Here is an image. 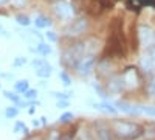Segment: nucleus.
<instances>
[{"mask_svg":"<svg viewBox=\"0 0 155 140\" xmlns=\"http://www.w3.org/2000/svg\"><path fill=\"white\" fill-rule=\"evenodd\" d=\"M5 97L8 98V100H11L12 101V103H16V104H20V98L16 95V94H12V92H5Z\"/></svg>","mask_w":155,"mask_h":140,"instance_id":"obj_23","label":"nucleus"},{"mask_svg":"<svg viewBox=\"0 0 155 140\" xmlns=\"http://www.w3.org/2000/svg\"><path fill=\"white\" fill-rule=\"evenodd\" d=\"M87 27H88L87 19H76L70 25H67V27H65L64 34L68 36V37H78V36H81V34L85 33Z\"/></svg>","mask_w":155,"mask_h":140,"instance_id":"obj_3","label":"nucleus"},{"mask_svg":"<svg viewBox=\"0 0 155 140\" xmlns=\"http://www.w3.org/2000/svg\"><path fill=\"white\" fill-rule=\"evenodd\" d=\"M74 118V115L71 112H64V114H61V117H59V121L61 123H68V121H71Z\"/></svg>","mask_w":155,"mask_h":140,"instance_id":"obj_21","label":"nucleus"},{"mask_svg":"<svg viewBox=\"0 0 155 140\" xmlns=\"http://www.w3.org/2000/svg\"><path fill=\"white\" fill-rule=\"evenodd\" d=\"M85 56L84 44H76L70 48H67L61 56V62L65 67H76L81 62V59Z\"/></svg>","mask_w":155,"mask_h":140,"instance_id":"obj_2","label":"nucleus"},{"mask_svg":"<svg viewBox=\"0 0 155 140\" xmlns=\"http://www.w3.org/2000/svg\"><path fill=\"white\" fill-rule=\"evenodd\" d=\"M149 92H150L152 95H155V78L152 80V83H150V86H149Z\"/></svg>","mask_w":155,"mask_h":140,"instance_id":"obj_28","label":"nucleus"},{"mask_svg":"<svg viewBox=\"0 0 155 140\" xmlns=\"http://www.w3.org/2000/svg\"><path fill=\"white\" fill-rule=\"evenodd\" d=\"M16 20L19 25H22V27H28V25L31 23V19L28 16H25V14H17L16 16Z\"/></svg>","mask_w":155,"mask_h":140,"instance_id":"obj_17","label":"nucleus"},{"mask_svg":"<svg viewBox=\"0 0 155 140\" xmlns=\"http://www.w3.org/2000/svg\"><path fill=\"white\" fill-rule=\"evenodd\" d=\"M53 9L61 19H70L73 16V8L67 0H58V2L53 5Z\"/></svg>","mask_w":155,"mask_h":140,"instance_id":"obj_4","label":"nucleus"},{"mask_svg":"<svg viewBox=\"0 0 155 140\" xmlns=\"http://www.w3.org/2000/svg\"><path fill=\"white\" fill-rule=\"evenodd\" d=\"M36 75L39 76V78H48V76L51 75V66L48 64V62H45V64L36 67Z\"/></svg>","mask_w":155,"mask_h":140,"instance_id":"obj_12","label":"nucleus"},{"mask_svg":"<svg viewBox=\"0 0 155 140\" xmlns=\"http://www.w3.org/2000/svg\"><path fill=\"white\" fill-rule=\"evenodd\" d=\"M141 114H146L149 117H155V108L153 106H140Z\"/></svg>","mask_w":155,"mask_h":140,"instance_id":"obj_20","label":"nucleus"},{"mask_svg":"<svg viewBox=\"0 0 155 140\" xmlns=\"http://www.w3.org/2000/svg\"><path fill=\"white\" fill-rule=\"evenodd\" d=\"M59 140H74V138L71 134H62V135H59Z\"/></svg>","mask_w":155,"mask_h":140,"instance_id":"obj_27","label":"nucleus"},{"mask_svg":"<svg viewBox=\"0 0 155 140\" xmlns=\"http://www.w3.org/2000/svg\"><path fill=\"white\" fill-rule=\"evenodd\" d=\"M67 106H68V101H67V100H64V101H58V108H61V109H62V108H67Z\"/></svg>","mask_w":155,"mask_h":140,"instance_id":"obj_29","label":"nucleus"},{"mask_svg":"<svg viewBox=\"0 0 155 140\" xmlns=\"http://www.w3.org/2000/svg\"><path fill=\"white\" fill-rule=\"evenodd\" d=\"M112 132L123 140H132L143 134V128L134 121L127 120H113L112 121Z\"/></svg>","mask_w":155,"mask_h":140,"instance_id":"obj_1","label":"nucleus"},{"mask_svg":"<svg viewBox=\"0 0 155 140\" xmlns=\"http://www.w3.org/2000/svg\"><path fill=\"white\" fill-rule=\"evenodd\" d=\"M41 123H42V125H47V118L42 117V118H41Z\"/></svg>","mask_w":155,"mask_h":140,"instance_id":"obj_32","label":"nucleus"},{"mask_svg":"<svg viewBox=\"0 0 155 140\" xmlns=\"http://www.w3.org/2000/svg\"><path fill=\"white\" fill-rule=\"evenodd\" d=\"M34 25H36V28H48L51 25V20L47 16H44V14H39L34 19Z\"/></svg>","mask_w":155,"mask_h":140,"instance_id":"obj_13","label":"nucleus"},{"mask_svg":"<svg viewBox=\"0 0 155 140\" xmlns=\"http://www.w3.org/2000/svg\"><path fill=\"white\" fill-rule=\"evenodd\" d=\"M23 97H25V100H34V98H37V90L28 89L27 92H23Z\"/></svg>","mask_w":155,"mask_h":140,"instance_id":"obj_22","label":"nucleus"},{"mask_svg":"<svg viewBox=\"0 0 155 140\" xmlns=\"http://www.w3.org/2000/svg\"><path fill=\"white\" fill-rule=\"evenodd\" d=\"M59 78H61V81L65 84V86H70V84H71V80H70V76H68L67 72H61V73H59Z\"/></svg>","mask_w":155,"mask_h":140,"instance_id":"obj_24","label":"nucleus"},{"mask_svg":"<svg viewBox=\"0 0 155 140\" xmlns=\"http://www.w3.org/2000/svg\"><path fill=\"white\" fill-rule=\"evenodd\" d=\"M124 87H137L138 86V76H137V70L135 69H129L124 75Z\"/></svg>","mask_w":155,"mask_h":140,"instance_id":"obj_9","label":"nucleus"},{"mask_svg":"<svg viewBox=\"0 0 155 140\" xmlns=\"http://www.w3.org/2000/svg\"><path fill=\"white\" fill-rule=\"evenodd\" d=\"M23 62H27V59H17L16 61V66H20V64H23Z\"/></svg>","mask_w":155,"mask_h":140,"instance_id":"obj_31","label":"nucleus"},{"mask_svg":"<svg viewBox=\"0 0 155 140\" xmlns=\"http://www.w3.org/2000/svg\"><path fill=\"white\" fill-rule=\"evenodd\" d=\"M17 114H19V109H17L16 106H9V108H6V111H5L6 118H14V117H17Z\"/></svg>","mask_w":155,"mask_h":140,"instance_id":"obj_18","label":"nucleus"},{"mask_svg":"<svg viewBox=\"0 0 155 140\" xmlns=\"http://www.w3.org/2000/svg\"><path fill=\"white\" fill-rule=\"evenodd\" d=\"M109 89L112 92H121L124 89V80L123 76H115V78L110 80V84H109Z\"/></svg>","mask_w":155,"mask_h":140,"instance_id":"obj_11","label":"nucleus"},{"mask_svg":"<svg viewBox=\"0 0 155 140\" xmlns=\"http://www.w3.org/2000/svg\"><path fill=\"white\" fill-rule=\"evenodd\" d=\"M16 2H17V3H19V5H23V3H25V2H27V0H16Z\"/></svg>","mask_w":155,"mask_h":140,"instance_id":"obj_34","label":"nucleus"},{"mask_svg":"<svg viewBox=\"0 0 155 140\" xmlns=\"http://www.w3.org/2000/svg\"><path fill=\"white\" fill-rule=\"evenodd\" d=\"M33 125H34V126H39V125H41V121H39V120H34Z\"/></svg>","mask_w":155,"mask_h":140,"instance_id":"obj_35","label":"nucleus"},{"mask_svg":"<svg viewBox=\"0 0 155 140\" xmlns=\"http://www.w3.org/2000/svg\"><path fill=\"white\" fill-rule=\"evenodd\" d=\"M47 39L50 41V42H56L58 41V36H56V33L54 31H47Z\"/></svg>","mask_w":155,"mask_h":140,"instance_id":"obj_25","label":"nucleus"},{"mask_svg":"<svg viewBox=\"0 0 155 140\" xmlns=\"http://www.w3.org/2000/svg\"><path fill=\"white\" fill-rule=\"evenodd\" d=\"M14 132H20V134H25V135H27V134H28V128L25 126V123L17 121V123L14 125Z\"/></svg>","mask_w":155,"mask_h":140,"instance_id":"obj_19","label":"nucleus"},{"mask_svg":"<svg viewBox=\"0 0 155 140\" xmlns=\"http://www.w3.org/2000/svg\"><path fill=\"white\" fill-rule=\"evenodd\" d=\"M95 108L101 112H106V114H116L118 112V109L110 103H99V104H95Z\"/></svg>","mask_w":155,"mask_h":140,"instance_id":"obj_14","label":"nucleus"},{"mask_svg":"<svg viewBox=\"0 0 155 140\" xmlns=\"http://www.w3.org/2000/svg\"><path fill=\"white\" fill-rule=\"evenodd\" d=\"M28 89H30V84H28V81H27V80H20V81H17V83H16V90H17V92H20V94L27 92Z\"/></svg>","mask_w":155,"mask_h":140,"instance_id":"obj_16","label":"nucleus"},{"mask_svg":"<svg viewBox=\"0 0 155 140\" xmlns=\"http://www.w3.org/2000/svg\"><path fill=\"white\" fill-rule=\"evenodd\" d=\"M54 97L59 98V100H61V98H62V100H68V98H70L68 94H61V92H54Z\"/></svg>","mask_w":155,"mask_h":140,"instance_id":"obj_26","label":"nucleus"},{"mask_svg":"<svg viewBox=\"0 0 155 140\" xmlns=\"http://www.w3.org/2000/svg\"><path fill=\"white\" fill-rule=\"evenodd\" d=\"M0 34H2V36H5V37H8V33H6V30L2 27V25H0Z\"/></svg>","mask_w":155,"mask_h":140,"instance_id":"obj_30","label":"nucleus"},{"mask_svg":"<svg viewBox=\"0 0 155 140\" xmlns=\"http://www.w3.org/2000/svg\"><path fill=\"white\" fill-rule=\"evenodd\" d=\"M95 62H96V59H95L93 55H87V56H84V58L81 59V62L76 66V69H78V72H79V75L85 76V75H88L90 72L93 70Z\"/></svg>","mask_w":155,"mask_h":140,"instance_id":"obj_6","label":"nucleus"},{"mask_svg":"<svg viewBox=\"0 0 155 140\" xmlns=\"http://www.w3.org/2000/svg\"><path fill=\"white\" fill-rule=\"evenodd\" d=\"M115 106L118 108V111L127 114V115H140L141 114L140 106L130 104V103H127V101H118V103H115Z\"/></svg>","mask_w":155,"mask_h":140,"instance_id":"obj_8","label":"nucleus"},{"mask_svg":"<svg viewBox=\"0 0 155 140\" xmlns=\"http://www.w3.org/2000/svg\"><path fill=\"white\" fill-rule=\"evenodd\" d=\"M112 128L104 123H95V135L98 140H112Z\"/></svg>","mask_w":155,"mask_h":140,"instance_id":"obj_7","label":"nucleus"},{"mask_svg":"<svg viewBox=\"0 0 155 140\" xmlns=\"http://www.w3.org/2000/svg\"><path fill=\"white\" fill-rule=\"evenodd\" d=\"M37 53L39 55H42V56H48L50 53H51V47L48 45V44H44V42H41V44H37Z\"/></svg>","mask_w":155,"mask_h":140,"instance_id":"obj_15","label":"nucleus"},{"mask_svg":"<svg viewBox=\"0 0 155 140\" xmlns=\"http://www.w3.org/2000/svg\"><path fill=\"white\" fill-rule=\"evenodd\" d=\"M138 39H140V44L141 47H149L152 44V39H153V31L150 27L147 25H140L138 27Z\"/></svg>","mask_w":155,"mask_h":140,"instance_id":"obj_5","label":"nucleus"},{"mask_svg":"<svg viewBox=\"0 0 155 140\" xmlns=\"http://www.w3.org/2000/svg\"><path fill=\"white\" fill-rule=\"evenodd\" d=\"M141 69H143L144 72H152L153 67H155V55L153 56H149V55H144L143 58H141Z\"/></svg>","mask_w":155,"mask_h":140,"instance_id":"obj_10","label":"nucleus"},{"mask_svg":"<svg viewBox=\"0 0 155 140\" xmlns=\"http://www.w3.org/2000/svg\"><path fill=\"white\" fill-rule=\"evenodd\" d=\"M9 2V0H0V5H6Z\"/></svg>","mask_w":155,"mask_h":140,"instance_id":"obj_33","label":"nucleus"}]
</instances>
